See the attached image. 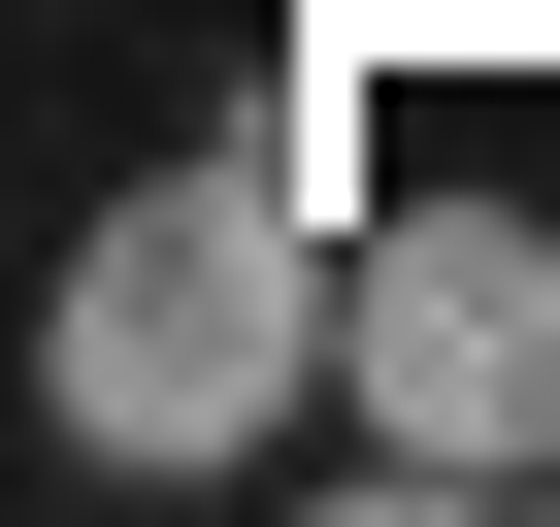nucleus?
Returning a JSON list of instances; mask_svg holds the SVG:
<instances>
[{
  "mask_svg": "<svg viewBox=\"0 0 560 527\" xmlns=\"http://www.w3.org/2000/svg\"><path fill=\"white\" fill-rule=\"evenodd\" d=\"M298 396H330V231H298V165H165V198H100V264L34 297V429L132 461V494L264 461Z\"/></svg>",
  "mask_w": 560,
  "mask_h": 527,
  "instance_id": "1",
  "label": "nucleus"
},
{
  "mask_svg": "<svg viewBox=\"0 0 560 527\" xmlns=\"http://www.w3.org/2000/svg\"><path fill=\"white\" fill-rule=\"evenodd\" d=\"M330 396H363L429 494H527V461H560V231H527V198H396V231L330 264Z\"/></svg>",
  "mask_w": 560,
  "mask_h": 527,
  "instance_id": "2",
  "label": "nucleus"
}]
</instances>
